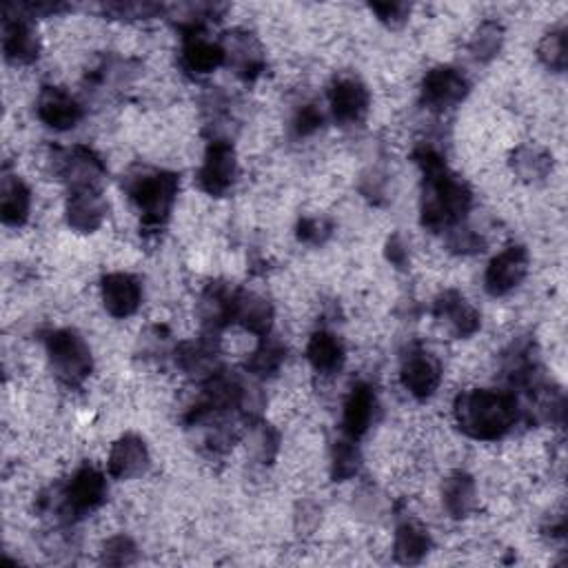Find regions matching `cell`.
Here are the masks:
<instances>
[{
    "label": "cell",
    "instance_id": "603a6c76",
    "mask_svg": "<svg viewBox=\"0 0 568 568\" xmlns=\"http://www.w3.org/2000/svg\"><path fill=\"white\" fill-rule=\"evenodd\" d=\"M32 213V189L16 174L5 172L0 183V220L8 226H23Z\"/></svg>",
    "mask_w": 568,
    "mask_h": 568
},
{
    "label": "cell",
    "instance_id": "ab89813d",
    "mask_svg": "<svg viewBox=\"0 0 568 568\" xmlns=\"http://www.w3.org/2000/svg\"><path fill=\"white\" fill-rule=\"evenodd\" d=\"M384 256L386 260L395 267V269H407L411 262V254H409V245L405 240L403 234H393L386 245H384Z\"/></svg>",
    "mask_w": 568,
    "mask_h": 568
},
{
    "label": "cell",
    "instance_id": "f35d334b",
    "mask_svg": "<svg viewBox=\"0 0 568 568\" xmlns=\"http://www.w3.org/2000/svg\"><path fill=\"white\" fill-rule=\"evenodd\" d=\"M260 429L256 431V456L262 465H269L275 453H277V444H280V435L277 431H273L269 424H258Z\"/></svg>",
    "mask_w": 568,
    "mask_h": 568
},
{
    "label": "cell",
    "instance_id": "4dcf8cb0",
    "mask_svg": "<svg viewBox=\"0 0 568 568\" xmlns=\"http://www.w3.org/2000/svg\"><path fill=\"white\" fill-rule=\"evenodd\" d=\"M504 42V29L497 21H484L471 36L469 51L478 63H491Z\"/></svg>",
    "mask_w": 568,
    "mask_h": 568
},
{
    "label": "cell",
    "instance_id": "7a4b0ae2",
    "mask_svg": "<svg viewBox=\"0 0 568 568\" xmlns=\"http://www.w3.org/2000/svg\"><path fill=\"white\" fill-rule=\"evenodd\" d=\"M522 416L514 391L471 388L462 391L453 405L458 429L478 442H495L514 431Z\"/></svg>",
    "mask_w": 568,
    "mask_h": 568
},
{
    "label": "cell",
    "instance_id": "d6a6232c",
    "mask_svg": "<svg viewBox=\"0 0 568 568\" xmlns=\"http://www.w3.org/2000/svg\"><path fill=\"white\" fill-rule=\"evenodd\" d=\"M446 247L453 251V254H460V256H471V254H478L484 249V238L473 232L471 226H467L465 222L453 226V230L446 232Z\"/></svg>",
    "mask_w": 568,
    "mask_h": 568
},
{
    "label": "cell",
    "instance_id": "30bf717a",
    "mask_svg": "<svg viewBox=\"0 0 568 568\" xmlns=\"http://www.w3.org/2000/svg\"><path fill=\"white\" fill-rule=\"evenodd\" d=\"M442 375V362L431 351L422 347H411L405 354L400 365V380L403 386L413 397H418V400H427V397H431L440 388Z\"/></svg>",
    "mask_w": 568,
    "mask_h": 568
},
{
    "label": "cell",
    "instance_id": "f546056e",
    "mask_svg": "<svg viewBox=\"0 0 568 568\" xmlns=\"http://www.w3.org/2000/svg\"><path fill=\"white\" fill-rule=\"evenodd\" d=\"M362 456L356 440L351 437H339L331 446V478L335 482H347L354 480L360 471Z\"/></svg>",
    "mask_w": 568,
    "mask_h": 568
},
{
    "label": "cell",
    "instance_id": "ffe728a7",
    "mask_svg": "<svg viewBox=\"0 0 568 568\" xmlns=\"http://www.w3.org/2000/svg\"><path fill=\"white\" fill-rule=\"evenodd\" d=\"M149 467V450L143 437L123 435L119 442H113L107 460V471L113 480H134L143 476Z\"/></svg>",
    "mask_w": 568,
    "mask_h": 568
},
{
    "label": "cell",
    "instance_id": "4fadbf2b",
    "mask_svg": "<svg viewBox=\"0 0 568 568\" xmlns=\"http://www.w3.org/2000/svg\"><path fill=\"white\" fill-rule=\"evenodd\" d=\"M100 298L109 316L132 318L143 302V284L132 273H109L100 282Z\"/></svg>",
    "mask_w": 568,
    "mask_h": 568
},
{
    "label": "cell",
    "instance_id": "3957f363",
    "mask_svg": "<svg viewBox=\"0 0 568 568\" xmlns=\"http://www.w3.org/2000/svg\"><path fill=\"white\" fill-rule=\"evenodd\" d=\"M107 499V480L94 467L78 469L63 486L45 491L38 497L42 514H53L61 524H74L98 510Z\"/></svg>",
    "mask_w": 568,
    "mask_h": 568
},
{
    "label": "cell",
    "instance_id": "9a60e30c",
    "mask_svg": "<svg viewBox=\"0 0 568 568\" xmlns=\"http://www.w3.org/2000/svg\"><path fill=\"white\" fill-rule=\"evenodd\" d=\"M224 65H230L238 78L254 83L264 72V53L260 42L247 32L226 34L224 42Z\"/></svg>",
    "mask_w": 568,
    "mask_h": 568
},
{
    "label": "cell",
    "instance_id": "1f68e13d",
    "mask_svg": "<svg viewBox=\"0 0 568 568\" xmlns=\"http://www.w3.org/2000/svg\"><path fill=\"white\" fill-rule=\"evenodd\" d=\"M538 59L540 63L555 74H561L566 70V61H568V38H566V29H553L551 34H546L538 47Z\"/></svg>",
    "mask_w": 568,
    "mask_h": 568
},
{
    "label": "cell",
    "instance_id": "5bb4252c",
    "mask_svg": "<svg viewBox=\"0 0 568 568\" xmlns=\"http://www.w3.org/2000/svg\"><path fill=\"white\" fill-rule=\"evenodd\" d=\"M435 320L456 337H471L480 331L482 318L480 311L460 294V292H444L433 302Z\"/></svg>",
    "mask_w": 568,
    "mask_h": 568
},
{
    "label": "cell",
    "instance_id": "8fae6325",
    "mask_svg": "<svg viewBox=\"0 0 568 568\" xmlns=\"http://www.w3.org/2000/svg\"><path fill=\"white\" fill-rule=\"evenodd\" d=\"M371 104V94L360 78L343 76L337 78L329 89V107L331 116L339 125H356L360 123Z\"/></svg>",
    "mask_w": 568,
    "mask_h": 568
},
{
    "label": "cell",
    "instance_id": "8d00e7d4",
    "mask_svg": "<svg viewBox=\"0 0 568 568\" xmlns=\"http://www.w3.org/2000/svg\"><path fill=\"white\" fill-rule=\"evenodd\" d=\"M371 12L386 27H403L409 21L411 5H407V3H375V5H371Z\"/></svg>",
    "mask_w": 568,
    "mask_h": 568
},
{
    "label": "cell",
    "instance_id": "cb8c5ba5",
    "mask_svg": "<svg viewBox=\"0 0 568 568\" xmlns=\"http://www.w3.org/2000/svg\"><path fill=\"white\" fill-rule=\"evenodd\" d=\"M234 324H240L245 331L264 337L273 326V307L262 296L251 292H236L234 298Z\"/></svg>",
    "mask_w": 568,
    "mask_h": 568
},
{
    "label": "cell",
    "instance_id": "8992f818",
    "mask_svg": "<svg viewBox=\"0 0 568 568\" xmlns=\"http://www.w3.org/2000/svg\"><path fill=\"white\" fill-rule=\"evenodd\" d=\"M238 181V158H236V149L230 140H211L207 151H205V160L196 174V183L198 187L213 198L224 196L226 192H232V187Z\"/></svg>",
    "mask_w": 568,
    "mask_h": 568
},
{
    "label": "cell",
    "instance_id": "9c48e42d",
    "mask_svg": "<svg viewBox=\"0 0 568 568\" xmlns=\"http://www.w3.org/2000/svg\"><path fill=\"white\" fill-rule=\"evenodd\" d=\"M529 273V251L522 245H510L499 251L484 271V289L493 298H502L520 287Z\"/></svg>",
    "mask_w": 568,
    "mask_h": 568
},
{
    "label": "cell",
    "instance_id": "83f0119b",
    "mask_svg": "<svg viewBox=\"0 0 568 568\" xmlns=\"http://www.w3.org/2000/svg\"><path fill=\"white\" fill-rule=\"evenodd\" d=\"M510 166H514V172L520 181L540 183L548 178L553 169V158L535 145H520L514 151V156H510Z\"/></svg>",
    "mask_w": 568,
    "mask_h": 568
},
{
    "label": "cell",
    "instance_id": "6da1fadb",
    "mask_svg": "<svg viewBox=\"0 0 568 568\" xmlns=\"http://www.w3.org/2000/svg\"><path fill=\"white\" fill-rule=\"evenodd\" d=\"M413 158L422 169L420 218L424 230L446 234L467 220L473 205V192L460 176L450 172L435 149L420 147Z\"/></svg>",
    "mask_w": 568,
    "mask_h": 568
},
{
    "label": "cell",
    "instance_id": "484cf974",
    "mask_svg": "<svg viewBox=\"0 0 568 568\" xmlns=\"http://www.w3.org/2000/svg\"><path fill=\"white\" fill-rule=\"evenodd\" d=\"M211 335H205L194 343H181L174 349V360L176 367L194 378H202V382L218 371L215 362V345L209 339Z\"/></svg>",
    "mask_w": 568,
    "mask_h": 568
},
{
    "label": "cell",
    "instance_id": "7402d4cb",
    "mask_svg": "<svg viewBox=\"0 0 568 568\" xmlns=\"http://www.w3.org/2000/svg\"><path fill=\"white\" fill-rule=\"evenodd\" d=\"M442 504L453 520H467L478 508V484L465 471L450 473L442 484Z\"/></svg>",
    "mask_w": 568,
    "mask_h": 568
},
{
    "label": "cell",
    "instance_id": "74e56055",
    "mask_svg": "<svg viewBox=\"0 0 568 568\" xmlns=\"http://www.w3.org/2000/svg\"><path fill=\"white\" fill-rule=\"evenodd\" d=\"M107 14H111L113 18H151L158 12H162L160 5H151V3H111L104 8Z\"/></svg>",
    "mask_w": 568,
    "mask_h": 568
},
{
    "label": "cell",
    "instance_id": "4316f807",
    "mask_svg": "<svg viewBox=\"0 0 568 568\" xmlns=\"http://www.w3.org/2000/svg\"><path fill=\"white\" fill-rule=\"evenodd\" d=\"M433 548L431 533L416 520L397 524L393 538V555L400 564H420Z\"/></svg>",
    "mask_w": 568,
    "mask_h": 568
},
{
    "label": "cell",
    "instance_id": "ac0fdd59",
    "mask_svg": "<svg viewBox=\"0 0 568 568\" xmlns=\"http://www.w3.org/2000/svg\"><path fill=\"white\" fill-rule=\"evenodd\" d=\"M375 411H378V395L373 386L367 382H358L349 391L343 407V433L358 442L373 427Z\"/></svg>",
    "mask_w": 568,
    "mask_h": 568
},
{
    "label": "cell",
    "instance_id": "836d02e7",
    "mask_svg": "<svg viewBox=\"0 0 568 568\" xmlns=\"http://www.w3.org/2000/svg\"><path fill=\"white\" fill-rule=\"evenodd\" d=\"M333 234V224L326 218H316V215H307L298 222L296 226V236L300 243L311 245V247H320L324 245Z\"/></svg>",
    "mask_w": 568,
    "mask_h": 568
},
{
    "label": "cell",
    "instance_id": "277c9868",
    "mask_svg": "<svg viewBox=\"0 0 568 568\" xmlns=\"http://www.w3.org/2000/svg\"><path fill=\"white\" fill-rule=\"evenodd\" d=\"M181 181L174 172L140 166L125 178V192L143 215L147 232H160L178 198Z\"/></svg>",
    "mask_w": 568,
    "mask_h": 568
},
{
    "label": "cell",
    "instance_id": "44dd1931",
    "mask_svg": "<svg viewBox=\"0 0 568 568\" xmlns=\"http://www.w3.org/2000/svg\"><path fill=\"white\" fill-rule=\"evenodd\" d=\"M234 298L236 292L226 284H209L198 305L205 335H215L226 324H234Z\"/></svg>",
    "mask_w": 568,
    "mask_h": 568
},
{
    "label": "cell",
    "instance_id": "5b68a950",
    "mask_svg": "<svg viewBox=\"0 0 568 568\" xmlns=\"http://www.w3.org/2000/svg\"><path fill=\"white\" fill-rule=\"evenodd\" d=\"M45 351L55 378L67 386H81L94 369L91 349L74 329L49 331L45 335Z\"/></svg>",
    "mask_w": 568,
    "mask_h": 568
},
{
    "label": "cell",
    "instance_id": "f1b7e54d",
    "mask_svg": "<svg viewBox=\"0 0 568 568\" xmlns=\"http://www.w3.org/2000/svg\"><path fill=\"white\" fill-rule=\"evenodd\" d=\"M284 360H287V349H284V345L280 343L277 337H273L271 333L260 337V345L256 347V351L249 356L247 360V371L254 375V378H260V380H267V378H273Z\"/></svg>",
    "mask_w": 568,
    "mask_h": 568
},
{
    "label": "cell",
    "instance_id": "e575fe53",
    "mask_svg": "<svg viewBox=\"0 0 568 568\" xmlns=\"http://www.w3.org/2000/svg\"><path fill=\"white\" fill-rule=\"evenodd\" d=\"M138 559V548L132 538L127 535H116L107 540L102 548V561L111 566H129Z\"/></svg>",
    "mask_w": 568,
    "mask_h": 568
},
{
    "label": "cell",
    "instance_id": "d590c367",
    "mask_svg": "<svg viewBox=\"0 0 568 568\" xmlns=\"http://www.w3.org/2000/svg\"><path fill=\"white\" fill-rule=\"evenodd\" d=\"M324 125V113L318 109V104H302L292 121V132L296 138L313 136Z\"/></svg>",
    "mask_w": 568,
    "mask_h": 568
},
{
    "label": "cell",
    "instance_id": "d6986e66",
    "mask_svg": "<svg viewBox=\"0 0 568 568\" xmlns=\"http://www.w3.org/2000/svg\"><path fill=\"white\" fill-rule=\"evenodd\" d=\"M107 209L109 207L100 189H76L67 196L65 218L74 232L91 234L102 226Z\"/></svg>",
    "mask_w": 568,
    "mask_h": 568
},
{
    "label": "cell",
    "instance_id": "d4e9b609",
    "mask_svg": "<svg viewBox=\"0 0 568 568\" xmlns=\"http://www.w3.org/2000/svg\"><path fill=\"white\" fill-rule=\"evenodd\" d=\"M345 345L331 331H316L309 337L307 360L320 375H333L345 367Z\"/></svg>",
    "mask_w": 568,
    "mask_h": 568
},
{
    "label": "cell",
    "instance_id": "2e32d148",
    "mask_svg": "<svg viewBox=\"0 0 568 568\" xmlns=\"http://www.w3.org/2000/svg\"><path fill=\"white\" fill-rule=\"evenodd\" d=\"M181 65L192 76L213 74L224 65V47L222 42L209 40L202 29L183 34V51Z\"/></svg>",
    "mask_w": 568,
    "mask_h": 568
},
{
    "label": "cell",
    "instance_id": "7c38bea8",
    "mask_svg": "<svg viewBox=\"0 0 568 568\" xmlns=\"http://www.w3.org/2000/svg\"><path fill=\"white\" fill-rule=\"evenodd\" d=\"M38 121L53 132H70L83 121L81 102L65 89L45 85L36 100Z\"/></svg>",
    "mask_w": 568,
    "mask_h": 568
},
{
    "label": "cell",
    "instance_id": "52a82bcc",
    "mask_svg": "<svg viewBox=\"0 0 568 568\" xmlns=\"http://www.w3.org/2000/svg\"><path fill=\"white\" fill-rule=\"evenodd\" d=\"M104 172V162L89 147L76 145L72 149H59L53 153V174L70 187V192L100 189Z\"/></svg>",
    "mask_w": 568,
    "mask_h": 568
},
{
    "label": "cell",
    "instance_id": "ba28073f",
    "mask_svg": "<svg viewBox=\"0 0 568 568\" xmlns=\"http://www.w3.org/2000/svg\"><path fill=\"white\" fill-rule=\"evenodd\" d=\"M469 91H471L469 78L460 70L448 65H440L427 72L420 89L422 102L431 111H448L453 107H458L469 96Z\"/></svg>",
    "mask_w": 568,
    "mask_h": 568
},
{
    "label": "cell",
    "instance_id": "e0dca14e",
    "mask_svg": "<svg viewBox=\"0 0 568 568\" xmlns=\"http://www.w3.org/2000/svg\"><path fill=\"white\" fill-rule=\"evenodd\" d=\"M3 53L14 65H32L40 55V40L29 18L5 12L3 21Z\"/></svg>",
    "mask_w": 568,
    "mask_h": 568
}]
</instances>
